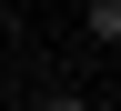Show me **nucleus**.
Segmentation results:
<instances>
[{
  "mask_svg": "<svg viewBox=\"0 0 121 111\" xmlns=\"http://www.w3.org/2000/svg\"><path fill=\"white\" fill-rule=\"evenodd\" d=\"M91 40H101V51L121 40V0H91Z\"/></svg>",
  "mask_w": 121,
  "mask_h": 111,
  "instance_id": "1",
  "label": "nucleus"
},
{
  "mask_svg": "<svg viewBox=\"0 0 121 111\" xmlns=\"http://www.w3.org/2000/svg\"><path fill=\"white\" fill-rule=\"evenodd\" d=\"M40 111H91V101H81V91H40Z\"/></svg>",
  "mask_w": 121,
  "mask_h": 111,
  "instance_id": "2",
  "label": "nucleus"
}]
</instances>
